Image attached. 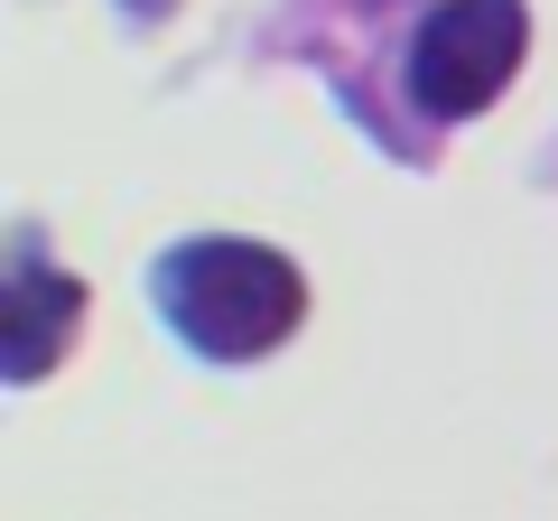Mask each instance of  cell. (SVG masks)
<instances>
[{
  "label": "cell",
  "mask_w": 558,
  "mask_h": 521,
  "mask_svg": "<svg viewBox=\"0 0 558 521\" xmlns=\"http://www.w3.org/2000/svg\"><path fill=\"white\" fill-rule=\"evenodd\" d=\"M149 289H159V317L205 363H260V354H279V344L299 336V317H307L299 260L252 242V233H196L178 252H159Z\"/></svg>",
  "instance_id": "cell-1"
},
{
  "label": "cell",
  "mask_w": 558,
  "mask_h": 521,
  "mask_svg": "<svg viewBox=\"0 0 558 521\" xmlns=\"http://www.w3.org/2000/svg\"><path fill=\"white\" fill-rule=\"evenodd\" d=\"M531 57V10L521 0H438L410 38V102L428 121H475Z\"/></svg>",
  "instance_id": "cell-2"
},
{
  "label": "cell",
  "mask_w": 558,
  "mask_h": 521,
  "mask_svg": "<svg viewBox=\"0 0 558 521\" xmlns=\"http://www.w3.org/2000/svg\"><path fill=\"white\" fill-rule=\"evenodd\" d=\"M75 326H84V280H65V270H47V260H20L10 289H0V373L10 381H47L57 354L75 344Z\"/></svg>",
  "instance_id": "cell-3"
},
{
  "label": "cell",
  "mask_w": 558,
  "mask_h": 521,
  "mask_svg": "<svg viewBox=\"0 0 558 521\" xmlns=\"http://www.w3.org/2000/svg\"><path fill=\"white\" fill-rule=\"evenodd\" d=\"M121 10H131V20H168V10H178V0H121Z\"/></svg>",
  "instance_id": "cell-4"
}]
</instances>
